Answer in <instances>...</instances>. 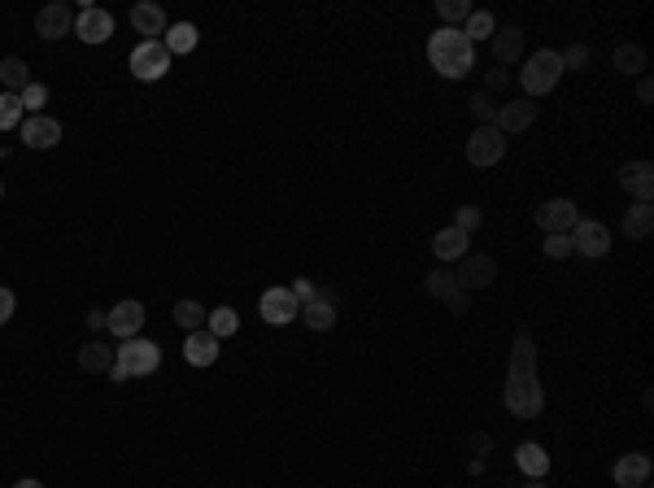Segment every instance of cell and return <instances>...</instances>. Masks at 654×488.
<instances>
[{"instance_id": "cell-18", "label": "cell", "mask_w": 654, "mask_h": 488, "mask_svg": "<svg viewBox=\"0 0 654 488\" xmlns=\"http://www.w3.org/2000/svg\"><path fill=\"white\" fill-rule=\"evenodd\" d=\"M650 471H654V462L646 454H624L611 475H615L620 488H641V484H650Z\"/></svg>"}, {"instance_id": "cell-7", "label": "cell", "mask_w": 654, "mask_h": 488, "mask_svg": "<svg viewBox=\"0 0 654 488\" xmlns=\"http://www.w3.org/2000/svg\"><path fill=\"white\" fill-rule=\"evenodd\" d=\"M506 158V135L497 127H476L471 131V140H467V162L471 166H497Z\"/></svg>"}, {"instance_id": "cell-22", "label": "cell", "mask_w": 654, "mask_h": 488, "mask_svg": "<svg viewBox=\"0 0 654 488\" xmlns=\"http://www.w3.org/2000/svg\"><path fill=\"white\" fill-rule=\"evenodd\" d=\"M523 39H528V35H523V27H497V31H493V39H489L497 65L520 62V57H523Z\"/></svg>"}, {"instance_id": "cell-17", "label": "cell", "mask_w": 654, "mask_h": 488, "mask_svg": "<svg viewBox=\"0 0 654 488\" xmlns=\"http://www.w3.org/2000/svg\"><path fill=\"white\" fill-rule=\"evenodd\" d=\"M22 144L27 149H53L57 140H62V123L57 118H48V114H35V118H22Z\"/></svg>"}, {"instance_id": "cell-32", "label": "cell", "mask_w": 654, "mask_h": 488, "mask_svg": "<svg viewBox=\"0 0 654 488\" xmlns=\"http://www.w3.org/2000/svg\"><path fill=\"white\" fill-rule=\"evenodd\" d=\"M22 118H27V109H22L18 92H0V131L22 127Z\"/></svg>"}, {"instance_id": "cell-33", "label": "cell", "mask_w": 654, "mask_h": 488, "mask_svg": "<svg viewBox=\"0 0 654 488\" xmlns=\"http://www.w3.org/2000/svg\"><path fill=\"white\" fill-rule=\"evenodd\" d=\"M436 13L445 18V27L462 31V22L471 18V4H467V0H436Z\"/></svg>"}, {"instance_id": "cell-16", "label": "cell", "mask_w": 654, "mask_h": 488, "mask_svg": "<svg viewBox=\"0 0 654 488\" xmlns=\"http://www.w3.org/2000/svg\"><path fill=\"white\" fill-rule=\"evenodd\" d=\"M223 354V340L210 331V327H201V331H188V340H184V358L193 362V366H214Z\"/></svg>"}, {"instance_id": "cell-8", "label": "cell", "mask_w": 654, "mask_h": 488, "mask_svg": "<svg viewBox=\"0 0 654 488\" xmlns=\"http://www.w3.org/2000/svg\"><path fill=\"white\" fill-rule=\"evenodd\" d=\"M567 240H572V253H581V258H607L611 253V231L593 218H581L567 231Z\"/></svg>"}, {"instance_id": "cell-43", "label": "cell", "mask_w": 654, "mask_h": 488, "mask_svg": "<svg viewBox=\"0 0 654 488\" xmlns=\"http://www.w3.org/2000/svg\"><path fill=\"white\" fill-rule=\"evenodd\" d=\"M13 310H18V296L9 293V288H0V327L13 319Z\"/></svg>"}, {"instance_id": "cell-5", "label": "cell", "mask_w": 654, "mask_h": 488, "mask_svg": "<svg viewBox=\"0 0 654 488\" xmlns=\"http://www.w3.org/2000/svg\"><path fill=\"white\" fill-rule=\"evenodd\" d=\"M166 70H170V53H166L162 39H140V44L131 48V74H135L140 83H158Z\"/></svg>"}, {"instance_id": "cell-1", "label": "cell", "mask_w": 654, "mask_h": 488, "mask_svg": "<svg viewBox=\"0 0 654 488\" xmlns=\"http://www.w3.org/2000/svg\"><path fill=\"white\" fill-rule=\"evenodd\" d=\"M502 401H506V410H511L515 419H541V410H546V389H541V380H537V345H532L528 327L515 331Z\"/></svg>"}, {"instance_id": "cell-46", "label": "cell", "mask_w": 654, "mask_h": 488, "mask_svg": "<svg viewBox=\"0 0 654 488\" xmlns=\"http://www.w3.org/2000/svg\"><path fill=\"white\" fill-rule=\"evenodd\" d=\"M13 488H44V484H39V480H18Z\"/></svg>"}, {"instance_id": "cell-25", "label": "cell", "mask_w": 654, "mask_h": 488, "mask_svg": "<svg viewBox=\"0 0 654 488\" xmlns=\"http://www.w3.org/2000/svg\"><path fill=\"white\" fill-rule=\"evenodd\" d=\"M109 366H114V349H105L100 340H92V345L79 349V371H88V375H109Z\"/></svg>"}, {"instance_id": "cell-9", "label": "cell", "mask_w": 654, "mask_h": 488, "mask_svg": "<svg viewBox=\"0 0 654 488\" xmlns=\"http://www.w3.org/2000/svg\"><path fill=\"white\" fill-rule=\"evenodd\" d=\"M493 279H497V261H493L489 253H467V258L458 261V270H454V284L458 288H467V293L489 288Z\"/></svg>"}, {"instance_id": "cell-26", "label": "cell", "mask_w": 654, "mask_h": 488, "mask_svg": "<svg viewBox=\"0 0 654 488\" xmlns=\"http://www.w3.org/2000/svg\"><path fill=\"white\" fill-rule=\"evenodd\" d=\"M654 231V205H632L624 210V235L628 240H646Z\"/></svg>"}, {"instance_id": "cell-44", "label": "cell", "mask_w": 654, "mask_h": 488, "mask_svg": "<svg viewBox=\"0 0 654 488\" xmlns=\"http://www.w3.org/2000/svg\"><path fill=\"white\" fill-rule=\"evenodd\" d=\"M637 100H641V105H650V100H654V83L646 79V74L637 79Z\"/></svg>"}, {"instance_id": "cell-11", "label": "cell", "mask_w": 654, "mask_h": 488, "mask_svg": "<svg viewBox=\"0 0 654 488\" xmlns=\"http://www.w3.org/2000/svg\"><path fill=\"white\" fill-rule=\"evenodd\" d=\"M258 310H262V319L271 327H284V323H293L297 314H301V301L293 296V288H266L258 301Z\"/></svg>"}, {"instance_id": "cell-12", "label": "cell", "mask_w": 654, "mask_h": 488, "mask_svg": "<svg viewBox=\"0 0 654 488\" xmlns=\"http://www.w3.org/2000/svg\"><path fill=\"white\" fill-rule=\"evenodd\" d=\"M74 35L83 39V44H105L109 35H114V18L97 9V4H83L79 13H74Z\"/></svg>"}, {"instance_id": "cell-28", "label": "cell", "mask_w": 654, "mask_h": 488, "mask_svg": "<svg viewBox=\"0 0 654 488\" xmlns=\"http://www.w3.org/2000/svg\"><path fill=\"white\" fill-rule=\"evenodd\" d=\"M205 319H210V310H205L201 301H193V296H188V301H175V323L184 327V331H201Z\"/></svg>"}, {"instance_id": "cell-6", "label": "cell", "mask_w": 654, "mask_h": 488, "mask_svg": "<svg viewBox=\"0 0 654 488\" xmlns=\"http://www.w3.org/2000/svg\"><path fill=\"white\" fill-rule=\"evenodd\" d=\"M537 223H541L546 235H567V231L581 223V210H576L572 196H550V201L537 205Z\"/></svg>"}, {"instance_id": "cell-37", "label": "cell", "mask_w": 654, "mask_h": 488, "mask_svg": "<svg viewBox=\"0 0 654 488\" xmlns=\"http://www.w3.org/2000/svg\"><path fill=\"white\" fill-rule=\"evenodd\" d=\"M480 223H485V210H480V205H462V210L454 214V227H458V231H467V235L480 227Z\"/></svg>"}, {"instance_id": "cell-13", "label": "cell", "mask_w": 654, "mask_h": 488, "mask_svg": "<svg viewBox=\"0 0 654 488\" xmlns=\"http://www.w3.org/2000/svg\"><path fill=\"white\" fill-rule=\"evenodd\" d=\"M144 305L140 301H118L114 310H109V323H105V331L109 336H118V340H135L140 336V327H144Z\"/></svg>"}, {"instance_id": "cell-45", "label": "cell", "mask_w": 654, "mask_h": 488, "mask_svg": "<svg viewBox=\"0 0 654 488\" xmlns=\"http://www.w3.org/2000/svg\"><path fill=\"white\" fill-rule=\"evenodd\" d=\"M105 323H109V310H88V327L92 331H100Z\"/></svg>"}, {"instance_id": "cell-34", "label": "cell", "mask_w": 654, "mask_h": 488, "mask_svg": "<svg viewBox=\"0 0 654 488\" xmlns=\"http://www.w3.org/2000/svg\"><path fill=\"white\" fill-rule=\"evenodd\" d=\"M467 109H471V118H476L480 127H493V118H497V105H493L489 92H471Z\"/></svg>"}, {"instance_id": "cell-19", "label": "cell", "mask_w": 654, "mask_h": 488, "mask_svg": "<svg viewBox=\"0 0 654 488\" xmlns=\"http://www.w3.org/2000/svg\"><path fill=\"white\" fill-rule=\"evenodd\" d=\"M467 244H471V235H467V231H458L454 223H450V227H441L436 235H432V253H436L441 261H462L467 253H471Z\"/></svg>"}, {"instance_id": "cell-2", "label": "cell", "mask_w": 654, "mask_h": 488, "mask_svg": "<svg viewBox=\"0 0 654 488\" xmlns=\"http://www.w3.org/2000/svg\"><path fill=\"white\" fill-rule=\"evenodd\" d=\"M427 65L441 79H462L476 65V44L462 31H454V27H441V31H432V39H427Z\"/></svg>"}, {"instance_id": "cell-21", "label": "cell", "mask_w": 654, "mask_h": 488, "mask_svg": "<svg viewBox=\"0 0 654 488\" xmlns=\"http://www.w3.org/2000/svg\"><path fill=\"white\" fill-rule=\"evenodd\" d=\"M297 319L310 327V331H331V327H336V301H331L327 293H319L314 301H305V305H301V314H297Z\"/></svg>"}, {"instance_id": "cell-3", "label": "cell", "mask_w": 654, "mask_h": 488, "mask_svg": "<svg viewBox=\"0 0 654 488\" xmlns=\"http://www.w3.org/2000/svg\"><path fill=\"white\" fill-rule=\"evenodd\" d=\"M558 79H563V57H558L555 48H537V53H528V62H523V70H520L523 97L537 100V97H546V92H555Z\"/></svg>"}, {"instance_id": "cell-29", "label": "cell", "mask_w": 654, "mask_h": 488, "mask_svg": "<svg viewBox=\"0 0 654 488\" xmlns=\"http://www.w3.org/2000/svg\"><path fill=\"white\" fill-rule=\"evenodd\" d=\"M615 70L620 74H646V48L641 44H620L615 48Z\"/></svg>"}, {"instance_id": "cell-24", "label": "cell", "mask_w": 654, "mask_h": 488, "mask_svg": "<svg viewBox=\"0 0 654 488\" xmlns=\"http://www.w3.org/2000/svg\"><path fill=\"white\" fill-rule=\"evenodd\" d=\"M196 39H201V31H196L193 22H175V27H166V35H162V44H166V53H170V57L193 53Z\"/></svg>"}, {"instance_id": "cell-42", "label": "cell", "mask_w": 654, "mask_h": 488, "mask_svg": "<svg viewBox=\"0 0 654 488\" xmlns=\"http://www.w3.org/2000/svg\"><path fill=\"white\" fill-rule=\"evenodd\" d=\"M445 305H450L454 314H471V293H467V288H454V293L445 296Z\"/></svg>"}, {"instance_id": "cell-14", "label": "cell", "mask_w": 654, "mask_h": 488, "mask_svg": "<svg viewBox=\"0 0 654 488\" xmlns=\"http://www.w3.org/2000/svg\"><path fill=\"white\" fill-rule=\"evenodd\" d=\"M620 184H624V193H632L637 196V205H650V196H654V166L641 158V162H624L620 166Z\"/></svg>"}, {"instance_id": "cell-30", "label": "cell", "mask_w": 654, "mask_h": 488, "mask_svg": "<svg viewBox=\"0 0 654 488\" xmlns=\"http://www.w3.org/2000/svg\"><path fill=\"white\" fill-rule=\"evenodd\" d=\"M205 327H210L219 340H228V336H236V331H240V314H236L231 305H219V310H210Z\"/></svg>"}, {"instance_id": "cell-31", "label": "cell", "mask_w": 654, "mask_h": 488, "mask_svg": "<svg viewBox=\"0 0 654 488\" xmlns=\"http://www.w3.org/2000/svg\"><path fill=\"white\" fill-rule=\"evenodd\" d=\"M493 31H497V22H493V13H485V9H471V18L462 22V35H467L471 44H480V39H493Z\"/></svg>"}, {"instance_id": "cell-27", "label": "cell", "mask_w": 654, "mask_h": 488, "mask_svg": "<svg viewBox=\"0 0 654 488\" xmlns=\"http://www.w3.org/2000/svg\"><path fill=\"white\" fill-rule=\"evenodd\" d=\"M31 83V65L22 62V57H4L0 62V88L4 92H22Z\"/></svg>"}, {"instance_id": "cell-38", "label": "cell", "mask_w": 654, "mask_h": 488, "mask_svg": "<svg viewBox=\"0 0 654 488\" xmlns=\"http://www.w3.org/2000/svg\"><path fill=\"white\" fill-rule=\"evenodd\" d=\"M541 253H546V258H555V261L572 258V240H567V235H546V244H541Z\"/></svg>"}, {"instance_id": "cell-23", "label": "cell", "mask_w": 654, "mask_h": 488, "mask_svg": "<svg viewBox=\"0 0 654 488\" xmlns=\"http://www.w3.org/2000/svg\"><path fill=\"white\" fill-rule=\"evenodd\" d=\"M515 462H520V471L528 480H546V475H550V454H546V445H537V441H523L520 449H515Z\"/></svg>"}, {"instance_id": "cell-39", "label": "cell", "mask_w": 654, "mask_h": 488, "mask_svg": "<svg viewBox=\"0 0 654 488\" xmlns=\"http://www.w3.org/2000/svg\"><path fill=\"white\" fill-rule=\"evenodd\" d=\"M558 57H563V70H585V65H589V48H585V44H572V48H567V53H558Z\"/></svg>"}, {"instance_id": "cell-40", "label": "cell", "mask_w": 654, "mask_h": 488, "mask_svg": "<svg viewBox=\"0 0 654 488\" xmlns=\"http://www.w3.org/2000/svg\"><path fill=\"white\" fill-rule=\"evenodd\" d=\"M502 88H511V70H506V65H497V70H489V74H485V88H480V92H502Z\"/></svg>"}, {"instance_id": "cell-35", "label": "cell", "mask_w": 654, "mask_h": 488, "mask_svg": "<svg viewBox=\"0 0 654 488\" xmlns=\"http://www.w3.org/2000/svg\"><path fill=\"white\" fill-rule=\"evenodd\" d=\"M18 100H22V109H27V118H35V114H39V109H44V105H48V88H44V83H27V88H22V92H18Z\"/></svg>"}, {"instance_id": "cell-41", "label": "cell", "mask_w": 654, "mask_h": 488, "mask_svg": "<svg viewBox=\"0 0 654 488\" xmlns=\"http://www.w3.org/2000/svg\"><path fill=\"white\" fill-rule=\"evenodd\" d=\"M288 288H293V296H297V301H301V305H305V301H314V296H319V288H314V279H305V275H301V279H293V284H288Z\"/></svg>"}, {"instance_id": "cell-15", "label": "cell", "mask_w": 654, "mask_h": 488, "mask_svg": "<svg viewBox=\"0 0 654 488\" xmlns=\"http://www.w3.org/2000/svg\"><path fill=\"white\" fill-rule=\"evenodd\" d=\"M537 123V105L532 100H515V105H497V118H493V127L502 131L506 140L511 135H520V131H528Z\"/></svg>"}, {"instance_id": "cell-47", "label": "cell", "mask_w": 654, "mask_h": 488, "mask_svg": "<svg viewBox=\"0 0 654 488\" xmlns=\"http://www.w3.org/2000/svg\"><path fill=\"white\" fill-rule=\"evenodd\" d=\"M523 488H550V484H541V480H532V484H523Z\"/></svg>"}, {"instance_id": "cell-4", "label": "cell", "mask_w": 654, "mask_h": 488, "mask_svg": "<svg viewBox=\"0 0 654 488\" xmlns=\"http://www.w3.org/2000/svg\"><path fill=\"white\" fill-rule=\"evenodd\" d=\"M114 366L131 380H140V375H153L158 366H162V349L153 345V340H144V336H135V340H123L118 349H114Z\"/></svg>"}, {"instance_id": "cell-36", "label": "cell", "mask_w": 654, "mask_h": 488, "mask_svg": "<svg viewBox=\"0 0 654 488\" xmlns=\"http://www.w3.org/2000/svg\"><path fill=\"white\" fill-rule=\"evenodd\" d=\"M424 288H427L432 296H441V301H445V296H450V293L458 288V284H454V270H432V275L424 279Z\"/></svg>"}, {"instance_id": "cell-20", "label": "cell", "mask_w": 654, "mask_h": 488, "mask_svg": "<svg viewBox=\"0 0 654 488\" xmlns=\"http://www.w3.org/2000/svg\"><path fill=\"white\" fill-rule=\"evenodd\" d=\"M131 27H135V35H144V39H158V35H166V9L153 4V0H140L131 9Z\"/></svg>"}, {"instance_id": "cell-10", "label": "cell", "mask_w": 654, "mask_h": 488, "mask_svg": "<svg viewBox=\"0 0 654 488\" xmlns=\"http://www.w3.org/2000/svg\"><path fill=\"white\" fill-rule=\"evenodd\" d=\"M70 31H74V9L65 0H53V4H44L35 13V35L39 39H65Z\"/></svg>"}, {"instance_id": "cell-48", "label": "cell", "mask_w": 654, "mask_h": 488, "mask_svg": "<svg viewBox=\"0 0 654 488\" xmlns=\"http://www.w3.org/2000/svg\"><path fill=\"white\" fill-rule=\"evenodd\" d=\"M0 196H4V184H0Z\"/></svg>"}]
</instances>
